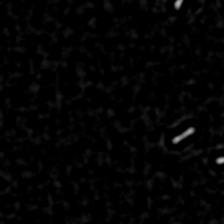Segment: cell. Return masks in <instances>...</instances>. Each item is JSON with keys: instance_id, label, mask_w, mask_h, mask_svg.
Returning a JSON list of instances; mask_svg holds the SVG:
<instances>
[{"instance_id": "1", "label": "cell", "mask_w": 224, "mask_h": 224, "mask_svg": "<svg viewBox=\"0 0 224 224\" xmlns=\"http://www.w3.org/2000/svg\"><path fill=\"white\" fill-rule=\"evenodd\" d=\"M196 130H195V128L194 127H191V128H188V129L186 130V131H184L183 133H181V135H178V136H176L175 138L173 139V143L174 144H177V143H179L181 140H184V139H186L188 136H190V135H193L194 132H195Z\"/></svg>"}, {"instance_id": "2", "label": "cell", "mask_w": 224, "mask_h": 224, "mask_svg": "<svg viewBox=\"0 0 224 224\" xmlns=\"http://www.w3.org/2000/svg\"><path fill=\"white\" fill-rule=\"evenodd\" d=\"M183 2H184V0H176L175 1V9L176 10H178V9L181 8V5H183Z\"/></svg>"}, {"instance_id": "3", "label": "cell", "mask_w": 224, "mask_h": 224, "mask_svg": "<svg viewBox=\"0 0 224 224\" xmlns=\"http://www.w3.org/2000/svg\"><path fill=\"white\" fill-rule=\"evenodd\" d=\"M216 164H224V158H219L216 160Z\"/></svg>"}]
</instances>
